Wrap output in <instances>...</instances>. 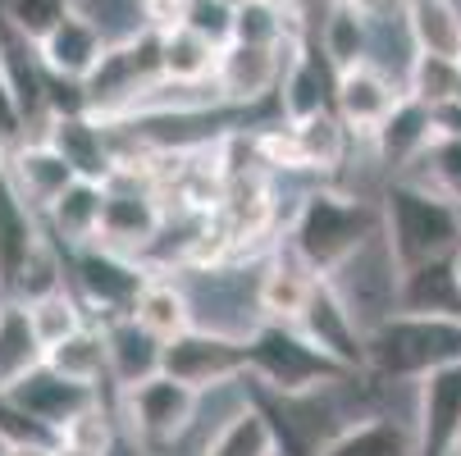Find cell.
Listing matches in <instances>:
<instances>
[{"label":"cell","mask_w":461,"mask_h":456,"mask_svg":"<svg viewBox=\"0 0 461 456\" xmlns=\"http://www.w3.org/2000/svg\"><path fill=\"white\" fill-rule=\"evenodd\" d=\"M379 233H384V219L375 201L352 197V192H339V187H311L288 224V246L320 279H334Z\"/></svg>","instance_id":"6da1fadb"},{"label":"cell","mask_w":461,"mask_h":456,"mask_svg":"<svg viewBox=\"0 0 461 456\" xmlns=\"http://www.w3.org/2000/svg\"><path fill=\"white\" fill-rule=\"evenodd\" d=\"M384 242L398 260V270L447 260L461 251V206L447 201L425 178H393L379 201Z\"/></svg>","instance_id":"7a4b0ae2"},{"label":"cell","mask_w":461,"mask_h":456,"mask_svg":"<svg viewBox=\"0 0 461 456\" xmlns=\"http://www.w3.org/2000/svg\"><path fill=\"white\" fill-rule=\"evenodd\" d=\"M461 365L456 315H388L366 334V374L384 383H420L434 370Z\"/></svg>","instance_id":"3957f363"},{"label":"cell","mask_w":461,"mask_h":456,"mask_svg":"<svg viewBox=\"0 0 461 456\" xmlns=\"http://www.w3.org/2000/svg\"><path fill=\"white\" fill-rule=\"evenodd\" d=\"M247 374L284 398H311L320 388H339L357 379V370L320 352L297 324L284 319H260L247 334Z\"/></svg>","instance_id":"277c9868"},{"label":"cell","mask_w":461,"mask_h":456,"mask_svg":"<svg viewBox=\"0 0 461 456\" xmlns=\"http://www.w3.org/2000/svg\"><path fill=\"white\" fill-rule=\"evenodd\" d=\"M202 398L206 393H196V388H187L169 374H156L138 388H128V393H119V402H123L119 416H123L128 438H133V447L142 456H160L192 429Z\"/></svg>","instance_id":"5b68a950"},{"label":"cell","mask_w":461,"mask_h":456,"mask_svg":"<svg viewBox=\"0 0 461 456\" xmlns=\"http://www.w3.org/2000/svg\"><path fill=\"white\" fill-rule=\"evenodd\" d=\"M64 260H69V274H74V292L87 306V315H96V324L119 319V315H133L142 288H147V270L138 265L133 255H119L101 242L87 246H59Z\"/></svg>","instance_id":"8992f818"},{"label":"cell","mask_w":461,"mask_h":456,"mask_svg":"<svg viewBox=\"0 0 461 456\" xmlns=\"http://www.w3.org/2000/svg\"><path fill=\"white\" fill-rule=\"evenodd\" d=\"M160 374L196 388V393L224 388V383H233V379L247 374V338L192 324L187 334H178V338L165 343V370Z\"/></svg>","instance_id":"52a82bcc"},{"label":"cell","mask_w":461,"mask_h":456,"mask_svg":"<svg viewBox=\"0 0 461 456\" xmlns=\"http://www.w3.org/2000/svg\"><path fill=\"white\" fill-rule=\"evenodd\" d=\"M165 206L156 197V187L133 178V169H119L110 183H105V215H101V246L119 251V255H142L156 246L160 228H165Z\"/></svg>","instance_id":"ba28073f"},{"label":"cell","mask_w":461,"mask_h":456,"mask_svg":"<svg viewBox=\"0 0 461 456\" xmlns=\"http://www.w3.org/2000/svg\"><path fill=\"white\" fill-rule=\"evenodd\" d=\"M297 50V46H293ZM284 46H251V41H229L220 50V69H215V96L229 105H260L275 87H284L288 74Z\"/></svg>","instance_id":"9c48e42d"},{"label":"cell","mask_w":461,"mask_h":456,"mask_svg":"<svg viewBox=\"0 0 461 456\" xmlns=\"http://www.w3.org/2000/svg\"><path fill=\"white\" fill-rule=\"evenodd\" d=\"M297 329L320 352H329L334 361H343L348 370L366 374V329H361V319L352 315V306L339 297V288L329 279L315 283V292H311V301H306V310L297 319Z\"/></svg>","instance_id":"30bf717a"},{"label":"cell","mask_w":461,"mask_h":456,"mask_svg":"<svg viewBox=\"0 0 461 456\" xmlns=\"http://www.w3.org/2000/svg\"><path fill=\"white\" fill-rule=\"evenodd\" d=\"M416 447L420 456L461 452V365L434 370L416 383Z\"/></svg>","instance_id":"8fae6325"},{"label":"cell","mask_w":461,"mask_h":456,"mask_svg":"<svg viewBox=\"0 0 461 456\" xmlns=\"http://www.w3.org/2000/svg\"><path fill=\"white\" fill-rule=\"evenodd\" d=\"M10 398H14L37 425H46L50 434L64 438V429H69L74 420H83L87 411L101 407V388L78 383V379H64L59 370L41 365V370H32V374L14 388Z\"/></svg>","instance_id":"7c38bea8"},{"label":"cell","mask_w":461,"mask_h":456,"mask_svg":"<svg viewBox=\"0 0 461 456\" xmlns=\"http://www.w3.org/2000/svg\"><path fill=\"white\" fill-rule=\"evenodd\" d=\"M407 92H398L393 87V78L379 69V64H352V69H343L339 74V87H334V114L352 128V133H361V138H375L379 128H384V119L398 110V101H402Z\"/></svg>","instance_id":"4fadbf2b"},{"label":"cell","mask_w":461,"mask_h":456,"mask_svg":"<svg viewBox=\"0 0 461 456\" xmlns=\"http://www.w3.org/2000/svg\"><path fill=\"white\" fill-rule=\"evenodd\" d=\"M46 142L69 160V169L87 183H110L119 174V151L110 147V133L101 128L96 114H55L46 123Z\"/></svg>","instance_id":"5bb4252c"},{"label":"cell","mask_w":461,"mask_h":456,"mask_svg":"<svg viewBox=\"0 0 461 456\" xmlns=\"http://www.w3.org/2000/svg\"><path fill=\"white\" fill-rule=\"evenodd\" d=\"M105 50H110V41H105L101 23L83 10H69L64 23L37 46L46 74L59 83H87L96 74V64L105 59Z\"/></svg>","instance_id":"9a60e30c"},{"label":"cell","mask_w":461,"mask_h":456,"mask_svg":"<svg viewBox=\"0 0 461 456\" xmlns=\"http://www.w3.org/2000/svg\"><path fill=\"white\" fill-rule=\"evenodd\" d=\"M46 224L41 215L14 192L10 178H0V292L14 297L23 270L32 265V255L46 246Z\"/></svg>","instance_id":"2e32d148"},{"label":"cell","mask_w":461,"mask_h":456,"mask_svg":"<svg viewBox=\"0 0 461 456\" xmlns=\"http://www.w3.org/2000/svg\"><path fill=\"white\" fill-rule=\"evenodd\" d=\"M334 87H339V69L324 59V50L315 41H302L288 59V74L279 87V105L288 123H302L311 114L334 110Z\"/></svg>","instance_id":"e0dca14e"},{"label":"cell","mask_w":461,"mask_h":456,"mask_svg":"<svg viewBox=\"0 0 461 456\" xmlns=\"http://www.w3.org/2000/svg\"><path fill=\"white\" fill-rule=\"evenodd\" d=\"M5 178L14 183V192H19V197H23L37 215H46V210L64 197V192L78 183V174L69 169V160H64L46 138L19 147V151L10 156V165H5Z\"/></svg>","instance_id":"ac0fdd59"},{"label":"cell","mask_w":461,"mask_h":456,"mask_svg":"<svg viewBox=\"0 0 461 456\" xmlns=\"http://www.w3.org/2000/svg\"><path fill=\"white\" fill-rule=\"evenodd\" d=\"M101 329H105V352H110V383L119 393H128V388H138L165 370V343L151 329H142L133 315L105 319Z\"/></svg>","instance_id":"d6986e66"},{"label":"cell","mask_w":461,"mask_h":456,"mask_svg":"<svg viewBox=\"0 0 461 456\" xmlns=\"http://www.w3.org/2000/svg\"><path fill=\"white\" fill-rule=\"evenodd\" d=\"M320 274L306 265V260L284 242L275 251V260L266 265V274H260L256 283V306H260V319H284V324H297L311 292H315Z\"/></svg>","instance_id":"ffe728a7"},{"label":"cell","mask_w":461,"mask_h":456,"mask_svg":"<svg viewBox=\"0 0 461 456\" xmlns=\"http://www.w3.org/2000/svg\"><path fill=\"white\" fill-rule=\"evenodd\" d=\"M370 142H375V151H379V160H384L388 169H411V165H420V160L429 156V147L438 142L434 110L420 105V101H411V96H402L398 110L384 119V128H379Z\"/></svg>","instance_id":"44dd1931"},{"label":"cell","mask_w":461,"mask_h":456,"mask_svg":"<svg viewBox=\"0 0 461 456\" xmlns=\"http://www.w3.org/2000/svg\"><path fill=\"white\" fill-rule=\"evenodd\" d=\"M320 456H420L416 425L393 416H361L329 438Z\"/></svg>","instance_id":"7402d4cb"},{"label":"cell","mask_w":461,"mask_h":456,"mask_svg":"<svg viewBox=\"0 0 461 456\" xmlns=\"http://www.w3.org/2000/svg\"><path fill=\"white\" fill-rule=\"evenodd\" d=\"M41 365H46V343L37 334L28 306L5 297V306H0V393H14Z\"/></svg>","instance_id":"603a6c76"},{"label":"cell","mask_w":461,"mask_h":456,"mask_svg":"<svg viewBox=\"0 0 461 456\" xmlns=\"http://www.w3.org/2000/svg\"><path fill=\"white\" fill-rule=\"evenodd\" d=\"M101 215H105V183L78 178L41 219H46L55 246H87L101 237Z\"/></svg>","instance_id":"cb8c5ba5"},{"label":"cell","mask_w":461,"mask_h":456,"mask_svg":"<svg viewBox=\"0 0 461 456\" xmlns=\"http://www.w3.org/2000/svg\"><path fill=\"white\" fill-rule=\"evenodd\" d=\"M220 50L224 46H215L211 37L174 23L160 32V74H165V83H178V87H206V83H215Z\"/></svg>","instance_id":"d4e9b609"},{"label":"cell","mask_w":461,"mask_h":456,"mask_svg":"<svg viewBox=\"0 0 461 456\" xmlns=\"http://www.w3.org/2000/svg\"><path fill=\"white\" fill-rule=\"evenodd\" d=\"M398 310H407V315H456L461 319V283H456L452 255L402 270Z\"/></svg>","instance_id":"484cf974"},{"label":"cell","mask_w":461,"mask_h":456,"mask_svg":"<svg viewBox=\"0 0 461 456\" xmlns=\"http://www.w3.org/2000/svg\"><path fill=\"white\" fill-rule=\"evenodd\" d=\"M402 23H407L416 55L461 59V5L456 0H407Z\"/></svg>","instance_id":"4316f807"},{"label":"cell","mask_w":461,"mask_h":456,"mask_svg":"<svg viewBox=\"0 0 461 456\" xmlns=\"http://www.w3.org/2000/svg\"><path fill=\"white\" fill-rule=\"evenodd\" d=\"M133 319L142 324V329H151L160 343H169V338L187 334L192 324H196V306H192V297H187L183 283H174V279H147V288H142V297L133 306Z\"/></svg>","instance_id":"83f0119b"},{"label":"cell","mask_w":461,"mask_h":456,"mask_svg":"<svg viewBox=\"0 0 461 456\" xmlns=\"http://www.w3.org/2000/svg\"><path fill=\"white\" fill-rule=\"evenodd\" d=\"M293 128V142H297V165L311 169V174H334L348 156V133L352 128L334 114V110H324V114H311L302 123H288Z\"/></svg>","instance_id":"f1b7e54d"},{"label":"cell","mask_w":461,"mask_h":456,"mask_svg":"<svg viewBox=\"0 0 461 456\" xmlns=\"http://www.w3.org/2000/svg\"><path fill=\"white\" fill-rule=\"evenodd\" d=\"M46 365L59 370L64 379H78L101 388V379L110 374V352H105V329L101 324H83L78 334L59 338L55 347H46Z\"/></svg>","instance_id":"f546056e"},{"label":"cell","mask_w":461,"mask_h":456,"mask_svg":"<svg viewBox=\"0 0 461 456\" xmlns=\"http://www.w3.org/2000/svg\"><path fill=\"white\" fill-rule=\"evenodd\" d=\"M202 456H279V452H275V438H270L266 420H260L256 407L242 398V407H233L229 420L211 434Z\"/></svg>","instance_id":"4dcf8cb0"},{"label":"cell","mask_w":461,"mask_h":456,"mask_svg":"<svg viewBox=\"0 0 461 456\" xmlns=\"http://www.w3.org/2000/svg\"><path fill=\"white\" fill-rule=\"evenodd\" d=\"M315 46L324 50V59L334 69H352V64H366L370 59V19H361L352 5H339L334 19L324 23V32L315 37Z\"/></svg>","instance_id":"1f68e13d"},{"label":"cell","mask_w":461,"mask_h":456,"mask_svg":"<svg viewBox=\"0 0 461 456\" xmlns=\"http://www.w3.org/2000/svg\"><path fill=\"white\" fill-rule=\"evenodd\" d=\"M461 92V59H443V55H411L407 64V96L438 110L447 101H456Z\"/></svg>","instance_id":"d6a6232c"},{"label":"cell","mask_w":461,"mask_h":456,"mask_svg":"<svg viewBox=\"0 0 461 456\" xmlns=\"http://www.w3.org/2000/svg\"><path fill=\"white\" fill-rule=\"evenodd\" d=\"M28 315H32V324H37V334H41L46 347H55L59 338H69V334L83 329V324H92L87 319V306L78 301V292L69 283L46 292V297H37V301H28Z\"/></svg>","instance_id":"836d02e7"},{"label":"cell","mask_w":461,"mask_h":456,"mask_svg":"<svg viewBox=\"0 0 461 456\" xmlns=\"http://www.w3.org/2000/svg\"><path fill=\"white\" fill-rule=\"evenodd\" d=\"M0 10H5V23L19 37H28L32 46H41L64 23V14L74 10V0H0Z\"/></svg>","instance_id":"e575fe53"},{"label":"cell","mask_w":461,"mask_h":456,"mask_svg":"<svg viewBox=\"0 0 461 456\" xmlns=\"http://www.w3.org/2000/svg\"><path fill=\"white\" fill-rule=\"evenodd\" d=\"M178 23L211 37L215 46H229L233 41V23H238V0H183Z\"/></svg>","instance_id":"d590c367"},{"label":"cell","mask_w":461,"mask_h":456,"mask_svg":"<svg viewBox=\"0 0 461 456\" xmlns=\"http://www.w3.org/2000/svg\"><path fill=\"white\" fill-rule=\"evenodd\" d=\"M420 165H429V178L425 183L438 187L447 201L461 206V138H438Z\"/></svg>","instance_id":"8d00e7d4"},{"label":"cell","mask_w":461,"mask_h":456,"mask_svg":"<svg viewBox=\"0 0 461 456\" xmlns=\"http://www.w3.org/2000/svg\"><path fill=\"white\" fill-rule=\"evenodd\" d=\"M28 142H37V138H32V119L23 114L19 96L10 92V83L0 78V151L14 156V151L28 147Z\"/></svg>","instance_id":"74e56055"},{"label":"cell","mask_w":461,"mask_h":456,"mask_svg":"<svg viewBox=\"0 0 461 456\" xmlns=\"http://www.w3.org/2000/svg\"><path fill=\"white\" fill-rule=\"evenodd\" d=\"M343 5H352L361 19H370V23H384V19H393V14H402L407 10V0H343Z\"/></svg>","instance_id":"f35d334b"},{"label":"cell","mask_w":461,"mask_h":456,"mask_svg":"<svg viewBox=\"0 0 461 456\" xmlns=\"http://www.w3.org/2000/svg\"><path fill=\"white\" fill-rule=\"evenodd\" d=\"M55 456H101V452H87V447H74V443H59Z\"/></svg>","instance_id":"ab89813d"},{"label":"cell","mask_w":461,"mask_h":456,"mask_svg":"<svg viewBox=\"0 0 461 456\" xmlns=\"http://www.w3.org/2000/svg\"><path fill=\"white\" fill-rule=\"evenodd\" d=\"M452 265H456V283H461V251L452 255Z\"/></svg>","instance_id":"60d3db41"},{"label":"cell","mask_w":461,"mask_h":456,"mask_svg":"<svg viewBox=\"0 0 461 456\" xmlns=\"http://www.w3.org/2000/svg\"><path fill=\"white\" fill-rule=\"evenodd\" d=\"M5 165H10V156H5V151H0V178H5Z\"/></svg>","instance_id":"b9f144b4"},{"label":"cell","mask_w":461,"mask_h":456,"mask_svg":"<svg viewBox=\"0 0 461 456\" xmlns=\"http://www.w3.org/2000/svg\"><path fill=\"white\" fill-rule=\"evenodd\" d=\"M0 306H5V292H0Z\"/></svg>","instance_id":"7bdbcfd3"},{"label":"cell","mask_w":461,"mask_h":456,"mask_svg":"<svg viewBox=\"0 0 461 456\" xmlns=\"http://www.w3.org/2000/svg\"><path fill=\"white\" fill-rule=\"evenodd\" d=\"M456 101H461V92H456Z\"/></svg>","instance_id":"ee69618b"},{"label":"cell","mask_w":461,"mask_h":456,"mask_svg":"<svg viewBox=\"0 0 461 456\" xmlns=\"http://www.w3.org/2000/svg\"><path fill=\"white\" fill-rule=\"evenodd\" d=\"M456 456H461V452H456Z\"/></svg>","instance_id":"f6af8a7d"}]
</instances>
